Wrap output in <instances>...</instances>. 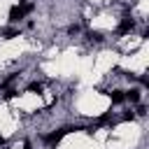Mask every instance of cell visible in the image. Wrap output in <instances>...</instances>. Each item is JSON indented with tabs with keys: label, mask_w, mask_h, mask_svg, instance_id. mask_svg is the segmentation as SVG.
Returning <instances> with one entry per match:
<instances>
[{
	"label": "cell",
	"mask_w": 149,
	"mask_h": 149,
	"mask_svg": "<svg viewBox=\"0 0 149 149\" xmlns=\"http://www.w3.org/2000/svg\"><path fill=\"white\" fill-rule=\"evenodd\" d=\"M72 130H84V128H81V126H65V128H58V130L49 133V135L44 137V142H47L49 147H56V144L63 140V135H68V133H72Z\"/></svg>",
	"instance_id": "6da1fadb"
},
{
	"label": "cell",
	"mask_w": 149,
	"mask_h": 149,
	"mask_svg": "<svg viewBox=\"0 0 149 149\" xmlns=\"http://www.w3.org/2000/svg\"><path fill=\"white\" fill-rule=\"evenodd\" d=\"M135 30V21L130 19V16H123L121 21H119V26H116V35H128V33H133Z\"/></svg>",
	"instance_id": "7a4b0ae2"
},
{
	"label": "cell",
	"mask_w": 149,
	"mask_h": 149,
	"mask_svg": "<svg viewBox=\"0 0 149 149\" xmlns=\"http://www.w3.org/2000/svg\"><path fill=\"white\" fill-rule=\"evenodd\" d=\"M23 16H26V9H23V5H14V7L9 9V14H7L9 23H19Z\"/></svg>",
	"instance_id": "3957f363"
},
{
	"label": "cell",
	"mask_w": 149,
	"mask_h": 149,
	"mask_svg": "<svg viewBox=\"0 0 149 149\" xmlns=\"http://www.w3.org/2000/svg\"><path fill=\"white\" fill-rule=\"evenodd\" d=\"M2 40H12V37H19V28H2L0 30Z\"/></svg>",
	"instance_id": "277c9868"
},
{
	"label": "cell",
	"mask_w": 149,
	"mask_h": 149,
	"mask_svg": "<svg viewBox=\"0 0 149 149\" xmlns=\"http://www.w3.org/2000/svg\"><path fill=\"white\" fill-rule=\"evenodd\" d=\"M123 98H128L130 102H140V98H142V93H140V88H130L128 93H123Z\"/></svg>",
	"instance_id": "5b68a950"
},
{
	"label": "cell",
	"mask_w": 149,
	"mask_h": 149,
	"mask_svg": "<svg viewBox=\"0 0 149 149\" xmlns=\"http://www.w3.org/2000/svg\"><path fill=\"white\" fill-rule=\"evenodd\" d=\"M109 98H112V102H114V105H121V102L126 100V98H123V91H119V88H114V91L109 93Z\"/></svg>",
	"instance_id": "8992f818"
},
{
	"label": "cell",
	"mask_w": 149,
	"mask_h": 149,
	"mask_svg": "<svg viewBox=\"0 0 149 149\" xmlns=\"http://www.w3.org/2000/svg\"><path fill=\"white\" fill-rule=\"evenodd\" d=\"M14 79H19V72H12V74H9V77H7L5 81H2V88H7V86H9L12 81H14Z\"/></svg>",
	"instance_id": "52a82bcc"
},
{
	"label": "cell",
	"mask_w": 149,
	"mask_h": 149,
	"mask_svg": "<svg viewBox=\"0 0 149 149\" xmlns=\"http://www.w3.org/2000/svg\"><path fill=\"white\" fill-rule=\"evenodd\" d=\"M28 91H30V93H42V84L33 81V84H28Z\"/></svg>",
	"instance_id": "ba28073f"
},
{
	"label": "cell",
	"mask_w": 149,
	"mask_h": 149,
	"mask_svg": "<svg viewBox=\"0 0 149 149\" xmlns=\"http://www.w3.org/2000/svg\"><path fill=\"white\" fill-rule=\"evenodd\" d=\"M68 33H70V35H77V33H79V26H77V23H72V26L68 28Z\"/></svg>",
	"instance_id": "9c48e42d"
},
{
	"label": "cell",
	"mask_w": 149,
	"mask_h": 149,
	"mask_svg": "<svg viewBox=\"0 0 149 149\" xmlns=\"http://www.w3.org/2000/svg\"><path fill=\"white\" fill-rule=\"evenodd\" d=\"M88 37H91V40H95V42H102V35H100V33H91Z\"/></svg>",
	"instance_id": "30bf717a"
},
{
	"label": "cell",
	"mask_w": 149,
	"mask_h": 149,
	"mask_svg": "<svg viewBox=\"0 0 149 149\" xmlns=\"http://www.w3.org/2000/svg\"><path fill=\"white\" fill-rule=\"evenodd\" d=\"M14 95H16V91H14V88H7V91H5V98H7V100H9V98H14Z\"/></svg>",
	"instance_id": "8fae6325"
},
{
	"label": "cell",
	"mask_w": 149,
	"mask_h": 149,
	"mask_svg": "<svg viewBox=\"0 0 149 149\" xmlns=\"http://www.w3.org/2000/svg\"><path fill=\"white\" fill-rule=\"evenodd\" d=\"M123 119H126V121H130V119H135V114H133V112H126V114H123Z\"/></svg>",
	"instance_id": "7c38bea8"
},
{
	"label": "cell",
	"mask_w": 149,
	"mask_h": 149,
	"mask_svg": "<svg viewBox=\"0 0 149 149\" xmlns=\"http://www.w3.org/2000/svg\"><path fill=\"white\" fill-rule=\"evenodd\" d=\"M0 144H5V137H2V135H0Z\"/></svg>",
	"instance_id": "4fadbf2b"
},
{
	"label": "cell",
	"mask_w": 149,
	"mask_h": 149,
	"mask_svg": "<svg viewBox=\"0 0 149 149\" xmlns=\"http://www.w3.org/2000/svg\"><path fill=\"white\" fill-rule=\"evenodd\" d=\"M21 2H28V0H19V5H21Z\"/></svg>",
	"instance_id": "5bb4252c"
}]
</instances>
